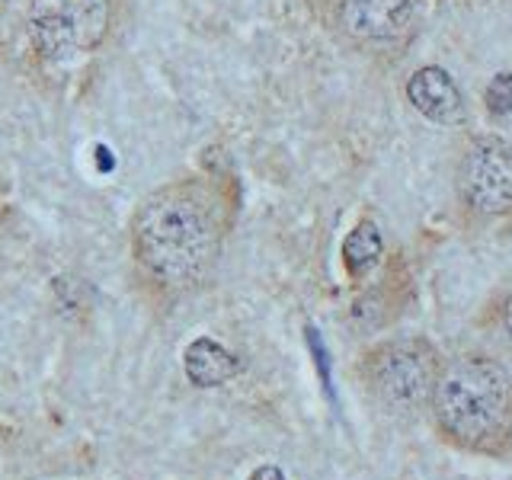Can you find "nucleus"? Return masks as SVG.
Listing matches in <instances>:
<instances>
[{"instance_id":"obj_1","label":"nucleus","mask_w":512,"mask_h":480,"mask_svg":"<svg viewBox=\"0 0 512 480\" xmlns=\"http://www.w3.org/2000/svg\"><path fill=\"white\" fill-rule=\"evenodd\" d=\"M221 247L215 196L199 183L157 189L141 202L132 224V250L141 269L167 288H189L205 279Z\"/></svg>"},{"instance_id":"obj_8","label":"nucleus","mask_w":512,"mask_h":480,"mask_svg":"<svg viewBox=\"0 0 512 480\" xmlns=\"http://www.w3.org/2000/svg\"><path fill=\"white\" fill-rule=\"evenodd\" d=\"M183 372L196 388H221L240 372V362L228 346L199 336L183 352Z\"/></svg>"},{"instance_id":"obj_9","label":"nucleus","mask_w":512,"mask_h":480,"mask_svg":"<svg viewBox=\"0 0 512 480\" xmlns=\"http://www.w3.org/2000/svg\"><path fill=\"white\" fill-rule=\"evenodd\" d=\"M381 253H384V237L372 218H362L343 240V263L356 282L368 279V272L381 263Z\"/></svg>"},{"instance_id":"obj_4","label":"nucleus","mask_w":512,"mask_h":480,"mask_svg":"<svg viewBox=\"0 0 512 480\" xmlns=\"http://www.w3.org/2000/svg\"><path fill=\"white\" fill-rule=\"evenodd\" d=\"M112 0H32L29 32L48 61H71L106 39Z\"/></svg>"},{"instance_id":"obj_12","label":"nucleus","mask_w":512,"mask_h":480,"mask_svg":"<svg viewBox=\"0 0 512 480\" xmlns=\"http://www.w3.org/2000/svg\"><path fill=\"white\" fill-rule=\"evenodd\" d=\"M503 333H506V343L512 346V292L506 295V301H503Z\"/></svg>"},{"instance_id":"obj_10","label":"nucleus","mask_w":512,"mask_h":480,"mask_svg":"<svg viewBox=\"0 0 512 480\" xmlns=\"http://www.w3.org/2000/svg\"><path fill=\"white\" fill-rule=\"evenodd\" d=\"M484 103H487V112L496 119H503L512 112V74H496L490 80V87L484 93Z\"/></svg>"},{"instance_id":"obj_5","label":"nucleus","mask_w":512,"mask_h":480,"mask_svg":"<svg viewBox=\"0 0 512 480\" xmlns=\"http://www.w3.org/2000/svg\"><path fill=\"white\" fill-rule=\"evenodd\" d=\"M458 196L480 218L512 215V141L480 135L461 154Z\"/></svg>"},{"instance_id":"obj_7","label":"nucleus","mask_w":512,"mask_h":480,"mask_svg":"<svg viewBox=\"0 0 512 480\" xmlns=\"http://www.w3.org/2000/svg\"><path fill=\"white\" fill-rule=\"evenodd\" d=\"M407 100L413 103V109L426 116L436 125H448L455 128L468 119V109H464V96L458 90V84L452 80V74L429 64V68L413 71V77L407 80Z\"/></svg>"},{"instance_id":"obj_6","label":"nucleus","mask_w":512,"mask_h":480,"mask_svg":"<svg viewBox=\"0 0 512 480\" xmlns=\"http://www.w3.org/2000/svg\"><path fill=\"white\" fill-rule=\"evenodd\" d=\"M423 0H343L340 26L362 45L394 42L413 26Z\"/></svg>"},{"instance_id":"obj_3","label":"nucleus","mask_w":512,"mask_h":480,"mask_svg":"<svg viewBox=\"0 0 512 480\" xmlns=\"http://www.w3.org/2000/svg\"><path fill=\"white\" fill-rule=\"evenodd\" d=\"M362 372L368 391L384 407L410 413L432 404L442 359L432 343L416 340V336H400V340H384L375 349H368Z\"/></svg>"},{"instance_id":"obj_11","label":"nucleus","mask_w":512,"mask_h":480,"mask_svg":"<svg viewBox=\"0 0 512 480\" xmlns=\"http://www.w3.org/2000/svg\"><path fill=\"white\" fill-rule=\"evenodd\" d=\"M247 480H285V474L276 468V464H263V468H256Z\"/></svg>"},{"instance_id":"obj_2","label":"nucleus","mask_w":512,"mask_h":480,"mask_svg":"<svg viewBox=\"0 0 512 480\" xmlns=\"http://www.w3.org/2000/svg\"><path fill=\"white\" fill-rule=\"evenodd\" d=\"M432 416L439 432L458 448L500 455L512 439V375L484 352L442 362L432 391Z\"/></svg>"}]
</instances>
